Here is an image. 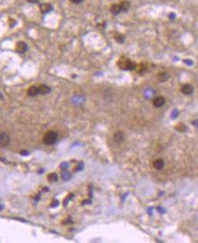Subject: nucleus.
I'll list each match as a JSON object with an SVG mask.
<instances>
[{
  "label": "nucleus",
  "instance_id": "f257e3e1",
  "mask_svg": "<svg viewBox=\"0 0 198 243\" xmlns=\"http://www.w3.org/2000/svg\"><path fill=\"white\" fill-rule=\"evenodd\" d=\"M57 133L56 131H48L44 137V143L47 145H53L57 140Z\"/></svg>",
  "mask_w": 198,
  "mask_h": 243
},
{
  "label": "nucleus",
  "instance_id": "f03ea898",
  "mask_svg": "<svg viewBox=\"0 0 198 243\" xmlns=\"http://www.w3.org/2000/svg\"><path fill=\"white\" fill-rule=\"evenodd\" d=\"M118 66L122 69H133L135 67V64L126 58H121L118 62Z\"/></svg>",
  "mask_w": 198,
  "mask_h": 243
},
{
  "label": "nucleus",
  "instance_id": "7ed1b4c3",
  "mask_svg": "<svg viewBox=\"0 0 198 243\" xmlns=\"http://www.w3.org/2000/svg\"><path fill=\"white\" fill-rule=\"evenodd\" d=\"M10 139L9 136L6 133H1L0 134V146L1 147H6L9 144Z\"/></svg>",
  "mask_w": 198,
  "mask_h": 243
},
{
  "label": "nucleus",
  "instance_id": "20e7f679",
  "mask_svg": "<svg viewBox=\"0 0 198 243\" xmlns=\"http://www.w3.org/2000/svg\"><path fill=\"white\" fill-rule=\"evenodd\" d=\"M181 91H182V93L185 95H191L194 92V88L190 84H185L184 86H182Z\"/></svg>",
  "mask_w": 198,
  "mask_h": 243
},
{
  "label": "nucleus",
  "instance_id": "39448f33",
  "mask_svg": "<svg viewBox=\"0 0 198 243\" xmlns=\"http://www.w3.org/2000/svg\"><path fill=\"white\" fill-rule=\"evenodd\" d=\"M165 97H157L155 98L154 101H153V104H154V106L155 108L163 107V106L165 105Z\"/></svg>",
  "mask_w": 198,
  "mask_h": 243
},
{
  "label": "nucleus",
  "instance_id": "423d86ee",
  "mask_svg": "<svg viewBox=\"0 0 198 243\" xmlns=\"http://www.w3.org/2000/svg\"><path fill=\"white\" fill-rule=\"evenodd\" d=\"M16 49L18 53H25L27 50V45L25 42L20 41L17 44Z\"/></svg>",
  "mask_w": 198,
  "mask_h": 243
},
{
  "label": "nucleus",
  "instance_id": "0eeeda50",
  "mask_svg": "<svg viewBox=\"0 0 198 243\" xmlns=\"http://www.w3.org/2000/svg\"><path fill=\"white\" fill-rule=\"evenodd\" d=\"M39 94V89L36 86H31L27 89V95L29 97H36Z\"/></svg>",
  "mask_w": 198,
  "mask_h": 243
},
{
  "label": "nucleus",
  "instance_id": "6e6552de",
  "mask_svg": "<svg viewBox=\"0 0 198 243\" xmlns=\"http://www.w3.org/2000/svg\"><path fill=\"white\" fill-rule=\"evenodd\" d=\"M52 9H53L52 5H50V4H48V3H44V4L40 5V11H41L43 14L49 13Z\"/></svg>",
  "mask_w": 198,
  "mask_h": 243
},
{
  "label": "nucleus",
  "instance_id": "1a4fd4ad",
  "mask_svg": "<svg viewBox=\"0 0 198 243\" xmlns=\"http://www.w3.org/2000/svg\"><path fill=\"white\" fill-rule=\"evenodd\" d=\"M153 166H154V168H155V169H157V170H161V169L164 168V166H165V162H164L163 159H161V158H158V159H156V160H155V161H154Z\"/></svg>",
  "mask_w": 198,
  "mask_h": 243
},
{
  "label": "nucleus",
  "instance_id": "9d476101",
  "mask_svg": "<svg viewBox=\"0 0 198 243\" xmlns=\"http://www.w3.org/2000/svg\"><path fill=\"white\" fill-rule=\"evenodd\" d=\"M110 12L113 14V15H118L119 13L122 12V9H121V6L120 5L118 4H114L111 6L110 7Z\"/></svg>",
  "mask_w": 198,
  "mask_h": 243
},
{
  "label": "nucleus",
  "instance_id": "9b49d317",
  "mask_svg": "<svg viewBox=\"0 0 198 243\" xmlns=\"http://www.w3.org/2000/svg\"><path fill=\"white\" fill-rule=\"evenodd\" d=\"M38 89H39V94L41 95H47L51 91L50 87L47 85H41L40 87H38Z\"/></svg>",
  "mask_w": 198,
  "mask_h": 243
},
{
  "label": "nucleus",
  "instance_id": "f8f14e48",
  "mask_svg": "<svg viewBox=\"0 0 198 243\" xmlns=\"http://www.w3.org/2000/svg\"><path fill=\"white\" fill-rule=\"evenodd\" d=\"M114 139H115V141H116V142L120 143V142H122V141H124L125 136H124V134L122 133L121 131H117L115 135H114Z\"/></svg>",
  "mask_w": 198,
  "mask_h": 243
},
{
  "label": "nucleus",
  "instance_id": "ddd939ff",
  "mask_svg": "<svg viewBox=\"0 0 198 243\" xmlns=\"http://www.w3.org/2000/svg\"><path fill=\"white\" fill-rule=\"evenodd\" d=\"M120 6H121L122 12H126L129 8H130L131 4H130V2H129V1H126V0H125V1L121 2Z\"/></svg>",
  "mask_w": 198,
  "mask_h": 243
},
{
  "label": "nucleus",
  "instance_id": "4468645a",
  "mask_svg": "<svg viewBox=\"0 0 198 243\" xmlns=\"http://www.w3.org/2000/svg\"><path fill=\"white\" fill-rule=\"evenodd\" d=\"M168 78H169V76H168V74H167L166 72H161V73H159L158 76H157L158 80L161 81V82L166 81L167 79H168Z\"/></svg>",
  "mask_w": 198,
  "mask_h": 243
},
{
  "label": "nucleus",
  "instance_id": "2eb2a0df",
  "mask_svg": "<svg viewBox=\"0 0 198 243\" xmlns=\"http://www.w3.org/2000/svg\"><path fill=\"white\" fill-rule=\"evenodd\" d=\"M48 179L52 182H56V181H57L58 177H57V175L56 173H51V174H49V176H48Z\"/></svg>",
  "mask_w": 198,
  "mask_h": 243
},
{
  "label": "nucleus",
  "instance_id": "dca6fc26",
  "mask_svg": "<svg viewBox=\"0 0 198 243\" xmlns=\"http://www.w3.org/2000/svg\"><path fill=\"white\" fill-rule=\"evenodd\" d=\"M115 39H116V40L118 43H123L124 40H125V37H124L123 36H122V35H116Z\"/></svg>",
  "mask_w": 198,
  "mask_h": 243
},
{
  "label": "nucleus",
  "instance_id": "f3484780",
  "mask_svg": "<svg viewBox=\"0 0 198 243\" xmlns=\"http://www.w3.org/2000/svg\"><path fill=\"white\" fill-rule=\"evenodd\" d=\"M176 130H178L180 132H184L185 130H186V127H185V126H184L183 124H180L179 126H177V127H176Z\"/></svg>",
  "mask_w": 198,
  "mask_h": 243
},
{
  "label": "nucleus",
  "instance_id": "a211bd4d",
  "mask_svg": "<svg viewBox=\"0 0 198 243\" xmlns=\"http://www.w3.org/2000/svg\"><path fill=\"white\" fill-rule=\"evenodd\" d=\"M70 1L74 4H80L84 1V0H70Z\"/></svg>",
  "mask_w": 198,
  "mask_h": 243
},
{
  "label": "nucleus",
  "instance_id": "6ab92c4d",
  "mask_svg": "<svg viewBox=\"0 0 198 243\" xmlns=\"http://www.w3.org/2000/svg\"><path fill=\"white\" fill-rule=\"evenodd\" d=\"M28 3H32V4H37L39 2V0H26Z\"/></svg>",
  "mask_w": 198,
  "mask_h": 243
}]
</instances>
